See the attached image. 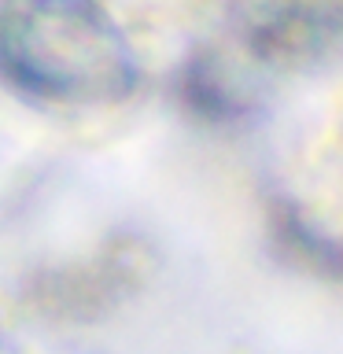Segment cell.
<instances>
[{"instance_id":"6da1fadb","label":"cell","mask_w":343,"mask_h":354,"mask_svg":"<svg viewBox=\"0 0 343 354\" xmlns=\"http://www.w3.org/2000/svg\"><path fill=\"white\" fill-rule=\"evenodd\" d=\"M328 4H343V0H328Z\"/></svg>"}]
</instances>
